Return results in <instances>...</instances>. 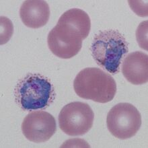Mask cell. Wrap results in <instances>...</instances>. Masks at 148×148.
I'll return each mask as SVG.
<instances>
[{"mask_svg": "<svg viewBox=\"0 0 148 148\" xmlns=\"http://www.w3.org/2000/svg\"><path fill=\"white\" fill-rule=\"evenodd\" d=\"M14 96L22 110H45L53 103L56 92L49 78L39 73H28L18 82Z\"/></svg>", "mask_w": 148, "mask_h": 148, "instance_id": "6da1fadb", "label": "cell"}, {"mask_svg": "<svg viewBox=\"0 0 148 148\" xmlns=\"http://www.w3.org/2000/svg\"><path fill=\"white\" fill-rule=\"evenodd\" d=\"M91 51L100 67L111 74H116L120 72V65L129 52V44L117 30H104L94 37Z\"/></svg>", "mask_w": 148, "mask_h": 148, "instance_id": "7a4b0ae2", "label": "cell"}, {"mask_svg": "<svg viewBox=\"0 0 148 148\" xmlns=\"http://www.w3.org/2000/svg\"><path fill=\"white\" fill-rule=\"evenodd\" d=\"M75 92L80 98L98 103H107L114 98L116 84L109 73L96 67H87L73 81Z\"/></svg>", "mask_w": 148, "mask_h": 148, "instance_id": "3957f363", "label": "cell"}, {"mask_svg": "<svg viewBox=\"0 0 148 148\" xmlns=\"http://www.w3.org/2000/svg\"><path fill=\"white\" fill-rule=\"evenodd\" d=\"M106 125L111 134L120 139H127L136 135L141 125V116L130 103H119L107 114Z\"/></svg>", "mask_w": 148, "mask_h": 148, "instance_id": "277c9868", "label": "cell"}, {"mask_svg": "<svg viewBox=\"0 0 148 148\" xmlns=\"http://www.w3.org/2000/svg\"><path fill=\"white\" fill-rule=\"evenodd\" d=\"M94 119V113L90 105L81 102H71L60 111L59 127L70 136L84 135L91 129Z\"/></svg>", "mask_w": 148, "mask_h": 148, "instance_id": "5b68a950", "label": "cell"}, {"mask_svg": "<svg viewBox=\"0 0 148 148\" xmlns=\"http://www.w3.org/2000/svg\"><path fill=\"white\" fill-rule=\"evenodd\" d=\"M82 40L79 34L59 24L51 30L47 38L49 49L61 59H70L77 55L82 49Z\"/></svg>", "mask_w": 148, "mask_h": 148, "instance_id": "8992f818", "label": "cell"}, {"mask_svg": "<svg viewBox=\"0 0 148 148\" xmlns=\"http://www.w3.org/2000/svg\"><path fill=\"white\" fill-rule=\"evenodd\" d=\"M57 130L55 117L42 110L30 112L22 123V131L28 140L42 143L49 140Z\"/></svg>", "mask_w": 148, "mask_h": 148, "instance_id": "52a82bcc", "label": "cell"}, {"mask_svg": "<svg viewBox=\"0 0 148 148\" xmlns=\"http://www.w3.org/2000/svg\"><path fill=\"white\" fill-rule=\"evenodd\" d=\"M122 72L127 81L134 85L147 83L148 55L141 51L129 53L123 60Z\"/></svg>", "mask_w": 148, "mask_h": 148, "instance_id": "ba28073f", "label": "cell"}, {"mask_svg": "<svg viewBox=\"0 0 148 148\" xmlns=\"http://www.w3.org/2000/svg\"><path fill=\"white\" fill-rule=\"evenodd\" d=\"M20 16L24 25L38 28L45 26L50 17L49 4L42 0L24 1L20 10Z\"/></svg>", "mask_w": 148, "mask_h": 148, "instance_id": "9c48e42d", "label": "cell"}, {"mask_svg": "<svg viewBox=\"0 0 148 148\" xmlns=\"http://www.w3.org/2000/svg\"><path fill=\"white\" fill-rule=\"evenodd\" d=\"M57 24H62L74 30L82 36L83 40L87 38L91 28L89 16L84 10L78 8H73L64 12Z\"/></svg>", "mask_w": 148, "mask_h": 148, "instance_id": "30bf717a", "label": "cell"}, {"mask_svg": "<svg viewBox=\"0 0 148 148\" xmlns=\"http://www.w3.org/2000/svg\"><path fill=\"white\" fill-rule=\"evenodd\" d=\"M137 40L141 48L147 51V21L141 22L136 32Z\"/></svg>", "mask_w": 148, "mask_h": 148, "instance_id": "8fae6325", "label": "cell"}, {"mask_svg": "<svg viewBox=\"0 0 148 148\" xmlns=\"http://www.w3.org/2000/svg\"><path fill=\"white\" fill-rule=\"evenodd\" d=\"M1 28L4 29L5 30H8V31H5V33L2 36H1V41L3 40L4 37L3 41L1 43V45H3L5 44V43L7 42L10 40L12 35V33H13V26H12V24L11 21H10V20H9L7 18L1 16Z\"/></svg>", "mask_w": 148, "mask_h": 148, "instance_id": "7c38bea8", "label": "cell"}]
</instances>
